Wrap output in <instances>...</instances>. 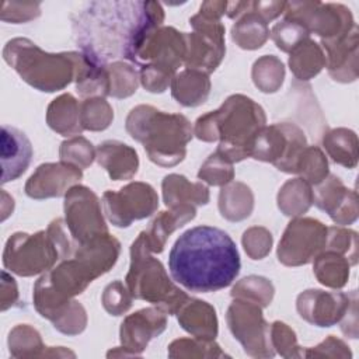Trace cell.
<instances>
[{
  "label": "cell",
  "instance_id": "12",
  "mask_svg": "<svg viewBox=\"0 0 359 359\" xmlns=\"http://www.w3.org/2000/svg\"><path fill=\"white\" fill-rule=\"evenodd\" d=\"M32 144L29 139L17 128L1 126V184L21 177L32 158Z\"/></svg>",
  "mask_w": 359,
  "mask_h": 359
},
{
  "label": "cell",
  "instance_id": "11",
  "mask_svg": "<svg viewBox=\"0 0 359 359\" xmlns=\"http://www.w3.org/2000/svg\"><path fill=\"white\" fill-rule=\"evenodd\" d=\"M327 229L317 220L300 219L290 222L278 248L279 261L285 265H300L311 259L320 250Z\"/></svg>",
  "mask_w": 359,
  "mask_h": 359
},
{
  "label": "cell",
  "instance_id": "9",
  "mask_svg": "<svg viewBox=\"0 0 359 359\" xmlns=\"http://www.w3.org/2000/svg\"><path fill=\"white\" fill-rule=\"evenodd\" d=\"M104 205L108 219L115 226L128 227L133 220L150 216L158 205V198L150 185L135 182L119 192H105Z\"/></svg>",
  "mask_w": 359,
  "mask_h": 359
},
{
  "label": "cell",
  "instance_id": "14",
  "mask_svg": "<svg viewBox=\"0 0 359 359\" xmlns=\"http://www.w3.org/2000/svg\"><path fill=\"white\" fill-rule=\"evenodd\" d=\"M73 165H63V164H42L38 167L36 172L31 175L25 185V194L35 199L49 198V196H59L65 191V187L69 182L65 181H55V178L66 174L70 171Z\"/></svg>",
  "mask_w": 359,
  "mask_h": 359
},
{
  "label": "cell",
  "instance_id": "18",
  "mask_svg": "<svg viewBox=\"0 0 359 359\" xmlns=\"http://www.w3.org/2000/svg\"><path fill=\"white\" fill-rule=\"evenodd\" d=\"M272 38L276 46L285 52L296 48L302 41L309 38V31L294 20L285 18L272 29Z\"/></svg>",
  "mask_w": 359,
  "mask_h": 359
},
{
  "label": "cell",
  "instance_id": "6",
  "mask_svg": "<svg viewBox=\"0 0 359 359\" xmlns=\"http://www.w3.org/2000/svg\"><path fill=\"white\" fill-rule=\"evenodd\" d=\"M149 250L142 233L130 248L132 264L126 278L128 286L132 296L151 303H163L164 309L172 314L177 307L188 300V296L170 282L163 265L147 255Z\"/></svg>",
  "mask_w": 359,
  "mask_h": 359
},
{
  "label": "cell",
  "instance_id": "17",
  "mask_svg": "<svg viewBox=\"0 0 359 359\" xmlns=\"http://www.w3.org/2000/svg\"><path fill=\"white\" fill-rule=\"evenodd\" d=\"M289 65L296 77L309 80L311 76L317 74L323 66V55L316 42L309 38L302 41L296 48H293V53L290 55Z\"/></svg>",
  "mask_w": 359,
  "mask_h": 359
},
{
  "label": "cell",
  "instance_id": "16",
  "mask_svg": "<svg viewBox=\"0 0 359 359\" xmlns=\"http://www.w3.org/2000/svg\"><path fill=\"white\" fill-rule=\"evenodd\" d=\"M266 21L252 10L251 1L248 10L244 13L241 20H238L231 29L233 41L238 43V46L244 49H255L261 48L262 43L268 38Z\"/></svg>",
  "mask_w": 359,
  "mask_h": 359
},
{
  "label": "cell",
  "instance_id": "3",
  "mask_svg": "<svg viewBox=\"0 0 359 359\" xmlns=\"http://www.w3.org/2000/svg\"><path fill=\"white\" fill-rule=\"evenodd\" d=\"M264 123L265 115L259 105L252 102L251 98L233 95L227 98L220 109L201 116L196 121L195 132L213 126L203 140L212 142L220 137L217 153L231 163L251 156L254 140Z\"/></svg>",
  "mask_w": 359,
  "mask_h": 359
},
{
  "label": "cell",
  "instance_id": "13",
  "mask_svg": "<svg viewBox=\"0 0 359 359\" xmlns=\"http://www.w3.org/2000/svg\"><path fill=\"white\" fill-rule=\"evenodd\" d=\"M97 160L105 167L112 180H125L136 174L139 160L137 153L128 144L119 142H105L100 144Z\"/></svg>",
  "mask_w": 359,
  "mask_h": 359
},
{
  "label": "cell",
  "instance_id": "7",
  "mask_svg": "<svg viewBox=\"0 0 359 359\" xmlns=\"http://www.w3.org/2000/svg\"><path fill=\"white\" fill-rule=\"evenodd\" d=\"M53 244V238H48L45 231L34 236L15 233L6 243L4 266L21 276L39 273L57 259V248Z\"/></svg>",
  "mask_w": 359,
  "mask_h": 359
},
{
  "label": "cell",
  "instance_id": "15",
  "mask_svg": "<svg viewBox=\"0 0 359 359\" xmlns=\"http://www.w3.org/2000/svg\"><path fill=\"white\" fill-rule=\"evenodd\" d=\"M209 80L203 73L185 70L172 81V95L178 102L187 107H195L205 102L209 94Z\"/></svg>",
  "mask_w": 359,
  "mask_h": 359
},
{
  "label": "cell",
  "instance_id": "20",
  "mask_svg": "<svg viewBox=\"0 0 359 359\" xmlns=\"http://www.w3.org/2000/svg\"><path fill=\"white\" fill-rule=\"evenodd\" d=\"M28 14L31 17L39 15V4L38 3H8L6 1L1 8V20L10 21L14 24H20L24 21H28V18L24 14Z\"/></svg>",
  "mask_w": 359,
  "mask_h": 359
},
{
  "label": "cell",
  "instance_id": "2",
  "mask_svg": "<svg viewBox=\"0 0 359 359\" xmlns=\"http://www.w3.org/2000/svg\"><path fill=\"white\" fill-rule=\"evenodd\" d=\"M168 268L172 279L185 289L209 293L230 286L240 273L241 261L236 243L226 231L196 226L177 238Z\"/></svg>",
  "mask_w": 359,
  "mask_h": 359
},
{
  "label": "cell",
  "instance_id": "19",
  "mask_svg": "<svg viewBox=\"0 0 359 359\" xmlns=\"http://www.w3.org/2000/svg\"><path fill=\"white\" fill-rule=\"evenodd\" d=\"M102 302L104 307L114 316H121L130 307V299L121 282H114L105 287Z\"/></svg>",
  "mask_w": 359,
  "mask_h": 359
},
{
  "label": "cell",
  "instance_id": "4",
  "mask_svg": "<svg viewBox=\"0 0 359 359\" xmlns=\"http://www.w3.org/2000/svg\"><path fill=\"white\" fill-rule=\"evenodd\" d=\"M126 129L133 139L144 144L149 158L160 165H174L182 161L185 144L192 137L191 125L185 116L163 114L146 105L130 111Z\"/></svg>",
  "mask_w": 359,
  "mask_h": 359
},
{
  "label": "cell",
  "instance_id": "10",
  "mask_svg": "<svg viewBox=\"0 0 359 359\" xmlns=\"http://www.w3.org/2000/svg\"><path fill=\"white\" fill-rule=\"evenodd\" d=\"M66 222L72 236L86 244L102 234H107V226L100 212L97 196L86 187H73L65 201Z\"/></svg>",
  "mask_w": 359,
  "mask_h": 359
},
{
  "label": "cell",
  "instance_id": "1",
  "mask_svg": "<svg viewBox=\"0 0 359 359\" xmlns=\"http://www.w3.org/2000/svg\"><path fill=\"white\" fill-rule=\"evenodd\" d=\"M164 20L156 1H91L73 20L81 53L97 65L123 57L135 62L147 38Z\"/></svg>",
  "mask_w": 359,
  "mask_h": 359
},
{
  "label": "cell",
  "instance_id": "21",
  "mask_svg": "<svg viewBox=\"0 0 359 359\" xmlns=\"http://www.w3.org/2000/svg\"><path fill=\"white\" fill-rule=\"evenodd\" d=\"M77 146H79V139H73L70 142L62 143L60 156L63 160H67V158L76 160V156H80V165L87 167L88 164H91L93 157H94L91 143H88L86 139L81 137L80 147H77Z\"/></svg>",
  "mask_w": 359,
  "mask_h": 359
},
{
  "label": "cell",
  "instance_id": "5",
  "mask_svg": "<svg viewBox=\"0 0 359 359\" xmlns=\"http://www.w3.org/2000/svg\"><path fill=\"white\" fill-rule=\"evenodd\" d=\"M3 57L29 86L50 93L72 81L80 53H46L29 39L15 38L6 43Z\"/></svg>",
  "mask_w": 359,
  "mask_h": 359
},
{
  "label": "cell",
  "instance_id": "8",
  "mask_svg": "<svg viewBox=\"0 0 359 359\" xmlns=\"http://www.w3.org/2000/svg\"><path fill=\"white\" fill-rule=\"evenodd\" d=\"M191 24L196 32L185 34L187 45H189L187 66L210 73L224 55V27L217 18H209L202 14L194 15Z\"/></svg>",
  "mask_w": 359,
  "mask_h": 359
}]
</instances>
